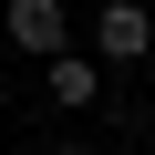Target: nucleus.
Segmentation results:
<instances>
[{
    "mask_svg": "<svg viewBox=\"0 0 155 155\" xmlns=\"http://www.w3.org/2000/svg\"><path fill=\"white\" fill-rule=\"evenodd\" d=\"M104 93V62H83V52H52V104H72V114H83Z\"/></svg>",
    "mask_w": 155,
    "mask_h": 155,
    "instance_id": "3",
    "label": "nucleus"
},
{
    "mask_svg": "<svg viewBox=\"0 0 155 155\" xmlns=\"http://www.w3.org/2000/svg\"><path fill=\"white\" fill-rule=\"evenodd\" d=\"M0 31H11V52H72V21H62V0H11L0 11Z\"/></svg>",
    "mask_w": 155,
    "mask_h": 155,
    "instance_id": "2",
    "label": "nucleus"
},
{
    "mask_svg": "<svg viewBox=\"0 0 155 155\" xmlns=\"http://www.w3.org/2000/svg\"><path fill=\"white\" fill-rule=\"evenodd\" d=\"M93 52L104 62H145L155 52V11H145V0H104V11H93Z\"/></svg>",
    "mask_w": 155,
    "mask_h": 155,
    "instance_id": "1",
    "label": "nucleus"
},
{
    "mask_svg": "<svg viewBox=\"0 0 155 155\" xmlns=\"http://www.w3.org/2000/svg\"><path fill=\"white\" fill-rule=\"evenodd\" d=\"M62 155H93V145H62Z\"/></svg>",
    "mask_w": 155,
    "mask_h": 155,
    "instance_id": "4",
    "label": "nucleus"
}]
</instances>
